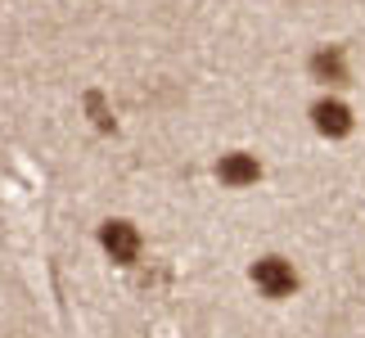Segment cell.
I'll list each match as a JSON object with an SVG mask.
<instances>
[{
	"label": "cell",
	"mask_w": 365,
	"mask_h": 338,
	"mask_svg": "<svg viewBox=\"0 0 365 338\" xmlns=\"http://www.w3.org/2000/svg\"><path fill=\"white\" fill-rule=\"evenodd\" d=\"M217 180H221L226 190H248V185H257V180H262L257 153H248V149L221 153V158H217Z\"/></svg>",
	"instance_id": "5"
},
{
	"label": "cell",
	"mask_w": 365,
	"mask_h": 338,
	"mask_svg": "<svg viewBox=\"0 0 365 338\" xmlns=\"http://www.w3.org/2000/svg\"><path fill=\"white\" fill-rule=\"evenodd\" d=\"M307 77L320 86V95H343L352 86V54H347V46H334V41L316 46L307 54Z\"/></svg>",
	"instance_id": "1"
},
{
	"label": "cell",
	"mask_w": 365,
	"mask_h": 338,
	"mask_svg": "<svg viewBox=\"0 0 365 338\" xmlns=\"http://www.w3.org/2000/svg\"><path fill=\"white\" fill-rule=\"evenodd\" d=\"M248 280H252V289H257L262 298H271V302L293 298V293H298V285H302V280H298V266H293L289 257H279V252H266V257L252 262Z\"/></svg>",
	"instance_id": "2"
},
{
	"label": "cell",
	"mask_w": 365,
	"mask_h": 338,
	"mask_svg": "<svg viewBox=\"0 0 365 338\" xmlns=\"http://www.w3.org/2000/svg\"><path fill=\"white\" fill-rule=\"evenodd\" d=\"M100 248H104L118 266H135L140 248H145V239H140V230H135L131 221H104V225H100Z\"/></svg>",
	"instance_id": "4"
},
{
	"label": "cell",
	"mask_w": 365,
	"mask_h": 338,
	"mask_svg": "<svg viewBox=\"0 0 365 338\" xmlns=\"http://www.w3.org/2000/svg\"><path fill=\"white\" fill-rule=\"evenodd\" d=\"M307 118H312V131L320 140H347L356 131V113L343 95H316L312 108H307Z\"/></svg>",
	"instance_id": "3"
}]
</instances>
